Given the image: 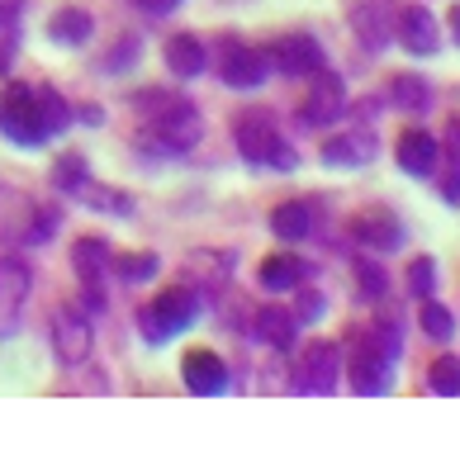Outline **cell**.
I'll return each mask as SVG.
<instances>
[{"mask_svg":"<svg viewBox=\"0 0 460 450\" xmlns=\"http://www.w3.org/2000/svg\"><path fill=\"white\" fill-rule=\"evenodd\" d=\"M29 299V266L24 261H0V337L20 327V308Z\"/></svg>","mask_w":460,"mask_h":450,"instance_id":"obj_14","label":"cell"},{"mask_svg":"<svg viewBox=\"0 0 460 450\" xmlns=\"http://www.w3.org/2000/svg\"><path fill=\"white\" fill-rule=\"evenodd\" d=\"M375 152H380V137H375L370 128H347L342 137H328L318 157L332 171H356V166H370Z\"/></svg>","mask_w":460,"mask_h":450,"instance_id":"obj_10","label":"cell"},{"mask_svg":"<svg viewBox=\"0 0 460 450\" xmlns=\"http://www.w3.org/2000/svg\"><path fill=\"white\" fill-rule=\"evenodd\" d=\"M185 105H190L185 95H176V91H157V85H152V91H138V95H133V110H138L143 124H157V119L176 114V110H185Z\"/></svg>","mask_w":460,"mask_h":450,"instance_id":"obj_23","label":"cell"},{"mask_svg":"<svg viewBox=\"0 0 460 450\" xmlns=\"http://www.w3.org/2000/svg\"><path fill=\"white\" fill-rule=\"evenodd\" d=\"M53 351L62 366H81V360L91 356V327L81 313H72V308H58L53 313Z\"/></svg>","mask_w":460,"mask_h":450,"instance_id":"obj_13","label":"cell"},{"mask_svg":"<svg viewBox=\"0 0 460 450\" xmlns=\"http://www.w3.org/2000/svg\"><path fill=\"white\" fill-rule=\"evenodd\" d=\"M166 66H172L176 76H199L204 72V43L195 33H176V39L166 43Z\"/></svg>","mask_w":460,"mask_h":450,"instance_id":"obj_22","label":"cell"},{"mask_svg":"<svg viewBox=\"0 0 460 450\" xmlns=\"http://www.w3.org/2000/svg\"><path fill=\"white\" fill-rule=\"evenodd\" d=\"M318 313H323V294H314V289L299 294V318L304 322H318Z\"/></svg>","mask_w":460,"mask_h":450,"instance_id":"obj_36","label":"cell"},{"mask_svg":"<svg viewBox=\"0 0 460 450\" xmlns=\"http://www.w3.org/2000/svg\"><path fill=\"white\" fill-rule=\"evenodd\" d=\"M53 181H58V190H66V195L86 190V157H62L53 166Z\"/></svg>","mask_w":460,"mask_h":450,"instance_id":"obj_32","label":"cell"},{"mask_svg":"<svg viewBox=\"0 0 460 450\" xmlns=\"http://www.w3.org/2000/svg\"><path fill=\"white\" fill-rule=\"evenodd\" d=\"M314 228V214H309V204L304 199H285L276 214H270V233H276L280 242H304Z\"/></svg>","mask_w":460,"mask_h":450,"instance_id":"obj_20","label":"cell"},{"mask_svg":"<svg viewBox=\"0 0 460 450\" xmlns=\"http://www.w3.org/2000/svg\"><path fill=\"white\" fill-rule=\"evenodd\" d=\"M81 195H86L91 209H100V214H128V209H133L124 190H105V185H91V181H86V190H81Z\"/></svg>","mask_w":460,"mask_h":450,"instance_id":"obj_31","label":"cell"},{"mask_svg":"<svg viewBox=\"0 0 460 450\" xmlns=\"http://www.w3.org/2000/svg\"><path fill=\"white\" fill-rule=\"evenodd\" d=\"M110 270L119 280L138 285V280H152L157 275V256H110Z\"/></svg>","mask_w":460,"mask_h":450,"instance_id":"obj_29","label":"cell"},{"mask_svg":"<svg viewBox=\"0 0 460 450\" xmlns=\"http://www.w3.org/2000/svg\"><path fill=\"white\" fill-rule=\"evenodd\" d=\"M447 24H451V39H456V48H460V5H451V20H447Z\"/></svg>","mask_w":460,"mask_h":450,"instance_id":"obj_40","label":"cell"},{"mask_svg":"<svg viewBox=\"0 0 460 450\" xmlns=\"http://www.w3.org/2000/svg\"><path fill=\"white\" fill-rule=\"evenodd\" d=\"M389 105L408 110V114H422L432 105V85L418 81V76H394V81H389Z\"/></svg>","mask_w":460,"mask_h":450,"instance_id":"obj_24","label":"cell"},{"mask_svg":"<svg viewBox=\"0 0 460 450\" xmlns=\"http://www.w3.org/2000/svg\"><path fill=\"white\" fill-rule=\"evenodd\" d=\"M399 43H403L413 57H432L437 48H441V29H437V20H432V10H422V5L403 10V14H399Z\"/></svg>","mask_w":460,"mask_h":450,"instance_id":"obj_16","label":"cell"},{"mask_svg":"<svg viewBox=\"0 0 460 450\" xmlns=\"http://www.w3.org/2000/svg\"><path fill=\"white\" fill-rule=\"evenodd\" d=\"M224 81L228 85H243V91L261 85L266 81V53L243 48V43H228V53H224Z\"/></svg>","mask_w":460,"mask_h":450,"instance_id":"obj_18","label":"cell"},{"mask_svg":"<svg viewBox=\"0 0 460 450\" xmlns=\"http://www.w3.org/2000/svg\"><path fill=\"white\" fill-rule=\"evenodd\" d=\"M295 327H299V318L285 313V308H261L257 313V337L266 346H276V351H289V346H295Z\"/></svg>","mask_w":460,"mask_h":450,"instance_id":"obj_21","label":"cell"},{"mask_svg":"<svg viewBox=\"0 0 460 450\" xmlns=\"http://www.w3.org/2000/svg\"><path fill=\"white\" fill-rule=\"evenodd\" d=\"M441 195H447L451 204H460V162H456V171L447 176V185H441Z\"/></svg>","mask_w":460,"mask_h":450,"instance_id":"obj_37","label":"cell"},{"mask_svg":"<svg viewBox=\"0 0 460 450\" xmlns=\"http://www.w3.org/2000/svg\"><path fill=\"white\" fill-rule=\"evenodd\" d=\"M270 62H276L285 76H318L328 57H323V43L314 33H285V39H276V48H270Z\"/></svg>","mask_w":460,"mask_h":450,"instance_id":"obj_7","label":"cell"},{"mask_svg":"<svg viewBox=\"0 0 460 450\" xmlns=\"http://www.w3.org/2000/svg\"><path fill=\"white\" fill-rule=\"evenodd\" d=\"M347 110V85L342 76H332V72H318L314 76V91L304 95V105H299V119L309 128H323V124H332V119H342Z\"/></svg>","mask_w":460,"mask_h":450,"instance_id":"obj_8","label":"cell"},{"mask_svg":"<svg viewBox=\"0 0 460 450\" xmlns=\"http://www.w3.org/2000/svg\"><path fill=\"white\" fill-rule=\"evenodd\" d=\"M351 29L370 53H385V48L399 39V14L389 0H361V5L351 10Z\"/></svg>","mask_w":460,"mask_h":450,"instance_id":"obj_6","label":"cell"},{"mask_svg":"<svg viewBox=\"0 0 460 450\" xmlns=\"http://www.w3.org/2000/svg\"><path fill=\"white\" fill-rule=\"evenodd\" d=\"M237 152H243L252 166H270V171H295L299 166L295 147L280 137L276 119H270L266 110H247L243 119H237Z\"/></svg>","mask_w":460,"mask_h":450,"instance_id":"obj_1","label":"cell"},{"mask_svg":"<svg viewBox=\"0 0 460 450\" xmlns=\"http://www.w3.org/2000/svg\"><path fill=\"white\" fill-rule=\"evenodd\" d=\"M185 270H209V280H224V275L233 270V256H209V251H199L185 261Z\"/></svg>","mask_w":460,"mask_h":450,"instance_id":"obj_33","label":"cell"},{"mask_svg":"<svg viewBox=\"0 0 460 450\" xmlns=\"http://www.w3.org/2000/svg\"><path fill=\"white\" fill-rule=\"evenodd\" d=\"M181 379H185V389H190V393H218L228 384V366L214 351H204V346H199V351H185Z\"/></svg>","mask_w":460,"mask_h":450,"instance_id":"obj_15","label":"cell"},{"mask_svg":"<svg viewBox=\"0 0 460 450\" xmlns=\"http://www.w3.org/2000/svg\"><path fill=\"white\" fill-rule=\"evenodd\" d=\"M394 157H399V166L408 171V176L428 181V176H437V166H441V143L428 128H403Z\"/></svg>","mask_w":460,"mask_h":450,"instance_id":"obj_12","label":"cell"},{"mask_svg":"<svg viewBox=\"0 0 460 450\" xmlns=\"http://www.w3.org/2000/svg\"><path fill=\"white\" fill-rule=\"evenodd\" d=\"M91 29H95L91 10H76V5H66V10H58L53 20H48V39H53V43H62V48H76V43H86V39H91Z\"/></svg>","mask_w":460,"mask_h":450,"instance_id":"obj_19","label":"cell"},{"mask_svg":"<svg viewBox=\"0 0 460 450\" xmlns=\"http://www.w3.org/2000/svg\"><path fill=\"white\" fill-rule=\"evenodd\" d=\"M351 242H361L366 251H394L403 247V223L394 209H385V204H370V209H361L351 218Z\"/></svg>","mask_w":460,"mask_h":450,"instance_id":"obj_5","label":"cell"},{"mask_svg":"<svg viewBox=\"0 0 460 450\" xmlns=\"http://www.w3.org/2000/svg\"><path fill=\"white\" fill-rule=\"evenodd\" d=\"M337 375H342V356H337V346H332V341H318V346H309V351L299 356L295 384H299L304 393H332Z\"/></svg>","mask_w":460,"mask_h":450,"instance_id":"obj_9","label":"cell"},{"mask_svg":"<svg viewBox=\"0 0 460 450\" xmlns=\"http://www.w3.org/2000/svg\"><path fill=\"white\" fill-rule=\"evenodd\" d=\"M432 289H437V261L432 256L408 261V294H413V299H432Z\"/></svg>","mask_w":460,"mask_h":450,"instance_id":"obj_30","label":"cell"},{"mask_svg":"<svg viewBox=\"0 0 460 450\" xmlns=\"http://www.w3.org/2000/svg\"><path fill=\"white\" fill-rule=\"evenodd\" d=\"M428 389H432V393H460V356H437V360H432Z\"/></svg>","mask_w":460,"mask_h":450,"instance_id":"obj_28","label":"cell"},{"mask_svg":"<svg viewBox=\"0 0 460 450\" xmlns=\"http://www.w3.org/2000/svg\"><path fill=\"white\" fill-rule=\"evenodd\" d=\"M53 228H58V209H43V218H33V223H29V242L39 247V242L53 237Z\"/></svg>","mask_w":460,"mask_h":450,"instance_id":"obj_35","label":"cell"},{"mask_svg":"<svg viewBox=\"0 0 460 450\" xmlns=\"http://www.w3.org/2000/svg\"><path fill=\"white\" fill-rule=\"evenodd\" d=\"M195 318H199L195 289H166V294H157V299L138 313V327H143V341L162 346V341H172L176 332H185Z\"/></svg>","mask_w":460,"mask_h":450,"instance_id":"obj_2","label":"cell"},{"mask_svg":"<svg viewBox=\"0 0 460 450\" xmlns=\"http://www.w3.org/2000/svg\"><path fill=\"white\" fill-rule=\"evenodd\" d=\"M33 95H39L43 128H48V133H62V128H66V119H72V110H66V100L53 91V85H33Z\"/></svg>","mask_w":460,"mask_h":450,"instance_id":"obj_26","label":"cell"},{"mask_svg":"<svg viewBox=\"0 0 460 450\" xmlns=\"http://www.w3.org/2000/svg\"><path fill=\"white\" fill-rule=\"evenodd\" d=\"M143 128H147V143L157 152H190L199 143V114L190 105L157 119V124H143Z\"/></svg>","mask_w":460,"mask_h":450,"instance_id":"obj_11","label":"cell"},{"mask_svg":"<svg viewBox=\"0 0 460 450\" xmlns=\"http://www.w3.org/2000/svg\"><path fill=\"white\" fill-rule=\"evenodd\" d=\"M0 133H5L10 143H20V147H39V143L53 137L43 128L33 85H10V91H5V100H0Z\"/></svg>","mask_w":460,"mask_h":450,"instance_id":"obj_3","label":"cell"},{"mask_svg":"<svg viewBox=\"0 0 460 450\" xmlns=\"http://www.w3.org/2000/svg\"><path fill=\"white\" fill-rule=\"evenodd\" d=\"M356 275H361V294H370V299H375V294H385V289H389V275H385L380 266H370V261H361V266H356Z\"/></svg>","mask_w":460,"mask_h":450,"instance_id":"obj_34","label":"cell"},{"mask_svg":"<svg viewBox=\"0 0 460 450\" xmlns=\"http://www.w3.org/2000/svg\"><path fill=\"white\" fill-rule=\"evenodd\" d=\"M72 266H76L81 280H86L91 299L100 304V285H105V270H110V247L100 237H81L76 247H72Z\"/></svg>","mask_w":460,"mask_h":450,"instance_id":"obj_17","label":"cell"},{"mask_svg":"<svg viewBox=\"0 0 460 450\" xmlns=\"http://www.w3.org/2000/svg\"><path fill=\"white\" fill-rule=\"evenodd\" d=\"M394 351L399 346H380V337H375L370 346H361L351 360H347V379H351V389L356 393H389L394 389Z\"/></svg>","mask_w":460,"mask_h":450,"instance_id":"obj_4","label":"cell"},{"mask_svg":"<svg viewBox=\"0 0 460 450\" xmlns=\"http://www.w3.org/2000/svg\"><path fill=\"white\" fill-rule=\"evenodd\" d=\"M138 5H143L147 14H172V10L181 5V0H138Z\"/></svg>","mask_w":460,"mask_h":450,"instance_id":"obj_38","label":"cell"},{"mask_svg":"<svg viewBox=\"0 0 460 450\" xmlns=\"http://www.w3.org/2000/svg\"><path fill=\"white\" fill-rule=\"evenodd\" d=\"M20 10H24V0H0V24H14Z\"/></svg>","mask_w":460,"mask_h":450,"instance_id":"obj_39","label":"cell"},{"mask_svg":"<svg viewBox=\"0 0 460 450\" xmlns=\"http://www.w3.org/2000/svg\"><path fill=\"white\" fill-rule=\"evenodd\" d=\"M418 322H422V332H428L432 341H451V337H456V318H451V308H441L437 299H422Z\"/></svg>","mask_w":460,"mask_h":450,"instance_id":"obj_27","label":"cell"},{"mask_svg":"<svg viewBox=\"0 0 460 450\" xmlns=\"http://www.w3.org/2000/svg\"><path fill=\"white\" fill-rule=\"evenodd\" d=\"M304 275H309V266H304L299 256H266L261 261V285L266 289H295Z\"/></svg>","mask_w":460,"mask_h":450,"instance_id":"obj_25","label":"cell"}]
</instances>
